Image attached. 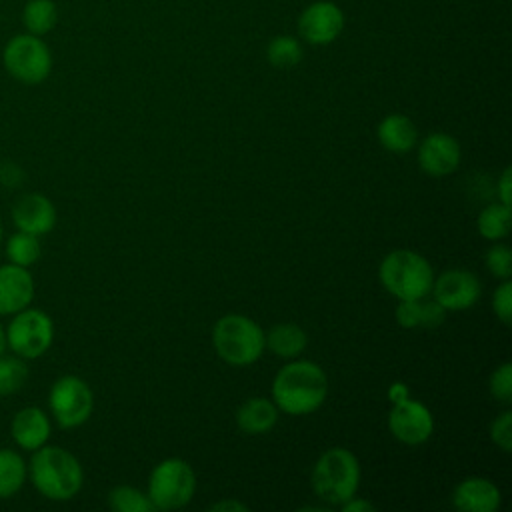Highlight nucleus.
Returning a JSON list of instances; mask_svg holds the SVG:
<instances>
[{
    "mask_svg": "<svg viewBox=\"0 0 512 512\" xmlns=\"http://www.w3.org/2000/svg\"><path fill=\"white\" fill-rule=\"evenodd\" d=\"M452 504L460 512H496L502 504V494L492 480L468 476L452 490Z\"/></svg>",
    "mask_w": 512,
    "mask_h": 512,
    "instance_id": "nucleus-17",
    "label": "nucleus"
},
{
    "mask_svg": "<svg viewBox=\"0 0 512 512\" xmlns=\"http://www.w3.org/2000/svg\"><path fill=\"white\" fill-rule=\"evenodd\" d=\"M446 318V310L432 298L426 300L422 298V320H420V328H436L444 322Z\"/></svg>",
    "mask_w": 512,
    "mask_h": 512,
    "instance_id": "nucleus-33",
    "label": "nucleus"
},
{
    "mask_svg": "<svg viewBox=\"0 0 512 512\" xmlns=\"http://www.w3.org/2000/svg\"><path fill=\"white\" fill-rule=\"evenodd\" d=\"M52 64V50L42 36L20 32L8 38L2 48V66L6 74L24 86H38L48 80Z\"/></svg>",
    "mask_w": 512,
    "mask_h": 512,
    "instance_id": "nucleus-6",
    "label": "nucleus"
},
{
    "mask_svg": "<svg viewBox=\"0 0 512 512\" xmlns=\"http://www.w3.org/2000/svg\"><path fill=\"white\" fill-rule=\"evenodd\" d=\"M28 380L26 360L16 354H0V396H12L24 388Z\"/></svg>",
    "mask_w": 512,
    "mask_h": 512,
    "instance_id": "nucleus-25",
    "label": "nucleus"
},
{
    "mask_svg": "<svg viewBox=\"0 0 512 512\" xmlns=\"http://www.w3.org/2000/svg\"><path fill=\"white\" fill-rule=\"evenodd\" d=\"M376 138L380 146L394 154H406L418 144L416 124L404 114H388L380 120L376 128Z\"/></svg>",
    "mask_w": 512,
    "mask_h": 512,
    "instance_id": "nucleus-19",
    "label": "nucleus"
},
{
    "mask_svg": "<svg viewBox=\"0 0 512 512\" xmlns=\"http://www.w3.org/2000/svg\"><path fill=\"white\" fill-rule=\"evenodd\" d=\"M396 322L402 328H420L422 320V298L420 300H398V306L394 310Z\"/></svg>",
    "mask_w": 512,
    "mask_h": 512,
    "instance_id": "nucleus-32",
    "label": "nucleus"
},
{
    "mask_svg": "<svg viewBox=\"0 0 512 512\" xmlns=\"http://www.w3.org/2000/svg\"><path fill=\"white\" fill-rule=\"evenodd\" d=\"M510 226H512L510 206H506L498 200L488 204L486 208H482V212L476 218L478 234L490 242L506 238L510 234Z\"/></svg>",
    "mask_w": 512,
    "mask_h": 512,
    "instance_id": "nucleus-23",
    "label": "nucleus"
},
{
    "mask_svg": "<svg viewBox=\"0 0 512 512\" xmlns=\"http://www.w3.org/2000/svg\"><path fill=\"white\" fill-rule=\"evenodd\" d=\"M344 512H374L376 506L366 500V498H358V496H352L350 500H346L342 506H340Z\"/></svg>",
    "mask_w": 512,
    "mask_h": 512,
    "instance_id": "nucleus-35",
    "label": "nucleus"
},
{
    "mask_svg": "<svg viewBox=\"0 0 512 512\" xmlns=\"http://www.w3.org/2000/svg\"><path fill=\"white\" fill-rule=\"evenodd\" d=\"M266 332L262 326L244 314H224L212 328V344L226 364L250 366L266 350Z\"/></svg>",
    "mask_w": 512,
    "mask_h": 512,
    "instance_id": "nucleus-5",
    "label": "nucleus"
},
{
    "mask_svg": "<svg viewBox=\"0 0 512 512\" xmlns=\"http://www.w3.org/2000/svg\"><path fill=\"white\" fill-rule=\"evenodd\" d=\"M266 58L276 68H292L302 60V46L292 36H276L266 48Z\"/></svg>",
    "mask_w": 512,
    "mask_h": 512,
    "instance_id": "nucleus-27",
    "label": "nucleus"
},
{
    "mask_svg": "<svg viewBox=\"0 0 512 512\" xmlns=\"http://www.w3.org/2000/svg\"><path fill=\"white\" fill-rule=\"evenodd\" d=\"M388 430L396 440L408 446L424 444L434 432V416L420 400L406 398L392 404L388 412Z\"/></svg>",
    "mask_w": 512,
    "mask_h": 512,
    "instance_id": "nucleus-11",
    "label": "nucleus"
},
{
    "mask_svg": "<svg viewBox=\"0 0 512 512\" xmlns=\"http://www.w3.org/2000/svg\"><path fill=\"white\" fill-rule=\"evenodd\" d=\"M10 218L16 230H22L34 236H44L54 230L58 212L54 202L48 196L40 192H28L16 198L10 210Z\"/></svg>",
    "mask_w": 512,
    "mask_h": 512,
    "instance_id": "nucleus-13",
    "label": "nucleus"
},
{
    "mask_svg": "<svg viewBox=\"0 0 512 512\" xmlns=\"http://www.w3.org/2000/svg\"><path fill=\"white\" fill-rule=\"evenodd\" d=\"M486 268L492 276L500 280H510L512 276V250L506 244H494L486 252Z\"/></svg>",
    "mask_w": 512,
    "mask_h": 512,
    "instance_id": "nucleus-29",
    "label": "nucleus"
},
{
    "mask_svg": "<svg viewBox=\"0 0 512 512\" xmlns=\"http://www.w3.org/2000/svg\"><path fill=\"white\" fill-rule=\"evenodd\" d=\"M196 492V474L182 458H164L148 478V498L154 510H176L186 506Z\"/></svg>",
    "mask_w": 512,
    "mask_h": 512,
    "instance_id": "nucleus-7",
    "label": "nucleus"
},
{
    "mask_svg": "<svg viewBox=\"0 0 512 512\" xmlns=\"http://www.w3.org/2000/svg\"><path fill=\"white\" fill-rule=\"evenodd\" d=\"M36 284L28 268L16 264L0 266V316H12L32 306Z\"/></svg>",
    "mask_w": 512,
    "mask_h": 512,
    "instance_id": "nucleus-15",
    "label": "nucleus"
},
{
    "mask_svg": "<svg viewBox=\"0 0 512 512\" xmlns=\"http://www.w3.org/2000/svg\"><path fill=\"white\" fill-rule=\"evenodd\" d=\"M488 390L490 396L502 404L512 402V364L502 362L496 366L488 378Z\"/></svg>",
    "mask_w": 512,
    "mask_h": 512,
    "instance_id": "nucleus-28",
    "label": "nucleus"
},
{
    "mask_svg": "<svg viewBox=\"0 0 512 512\" xmlns=\"http://www.w3.org/2000/svg\"><path fill=\"white\" fill-rule=\"evenodd\" d=\"M328 394V376L312 360H288L272 380V402L288 416L316 412Z\"/></svg>",
    "mask_w": 512,
    "mask_h": 512,
    "instance_id": "nucleus-1",
    "label": "nucleus"
},
{
    "mask_svg": "<svg viewBox=\"0 0 512 512\" xmlns=\"http://www.w3.org/2000/svg\"><path fill=\"white\" fill-rule=\"evenodd\" d=\"M108 506L116 512H152L154 510L146 492L126 484H120L110 490Z\"/></svg>",
    "mask_w": 512,
    "mask_h": 512,
    "instance_id": "nucleus-26",
    "label": "nucleus"
},
{
    "mask_svg": "<svg viewBox=\"0 0 512 512\" xmlns=\"http://www.w3.org/2000/svg\"><path fill=\"white\" fill-rule=\"evenodd\" d=\"M52 434V418L40 406H24L10 420L12 442L24 450L34 452L48 444Z\"/></svg>",
    "mask_w": 512,
    "mask_h": 512,
    "instance_id": "nucleus-16",
    "label": "nucleus"
},
{
    "mask_svg": "<svg viewBox=\"0 0 512 512\" xmlns=\"http://www.w3.org/2000/svg\"><path fill=\"white\" fill-rule=\"evenodd\" d=\"M4 254H6V262L16 264V266H24L30 268L34 266L40 256H42V244H40V236L16 230L14 234L8 236L6 244H4Z\"/></svg>",
    "mask_w": 512,
    "mask_h": 512,
    "instance_id": "nucleus-24",
    "label": "nucleus"
},
{
    "mask_svg": "<svg viewBox=\"0 0 512 512\" xmlns=\"http://www.w3.org/2000/svg\"><path fill=\"white\" fill-rule=\"evenodd\" d=\"M460 142L446 132H432L418 144V166L434 178L452 174L460 166Z\"/></svg>",
    "mask_w": 512,
    "mask_h": 512,
    "instance_id": "nucleus-14",
    "label": "nucleus"
},
{
    "mask_svg": "<svg viewBox=\"0 0 512 512\" xmlns=\"http://www.w3.org/2000/svg\"><path fill=\"white\" fill-rule=\"evenodd\" d=\"M264 336H266V348L284 360L298 358L308 346V336L304 328L294 322H280L272 326Z\"/></svg>",
    "mask_w": 512,
    "mask_h": 512,
    "instance_id": "nucleus-20",
    "label": "nucleus"
},
{
    "mask_svg": "<svg viewBox=\"0 0 512 512\" xmlns=\"http://www.w3.org/2000/svg\"><path fill=\"white\" fill-rule=\"evenodd\" d=\"M54 320L48 312L28 306L10 316L6 324V348L28 360L44 356L54 342Z\"/></svg>",
    "mask_w": 512,
    "mask_h": 512,
    "instance_id": "nucleus-8",
    "label": "nucleus"
},
{
    "mask_svg": "<svg viewBox=\"0 0 512 512\" xmlns=\"http://www.w3.org/2000/svg\"><path fill=\"white\" fill-rule=\"evenodd\" d=\"M20 18L24 32L44 38L58 22V6L54 0H26Z\"/></svg>",
    "mask_w": 512,
    "mask_h": 512,
    "instance_id": "nucleus-22",
    "label": "nucleus"
},
{
    "mask_svg": "<svg viewBox=\"0 0 512 512\" xmlns=\"http://www.w3.org/2000/svg\"><path fill=\"white\" fill-rule=\"evenodd\" d=\"M430 294L446 312H460L472 308L478 302L482 284L474 272L464 268H450L440 276H434Z\"/></svg>",
    "mask_w": 512,
    "mask_h": 512,
    "instance_id": "nucleus-10",
    "label": "nucleus"
},
{
    "mask_svg": "<svg viewBox=\"0 0 512 512\" xmlns=\"http://www.w3.org/2000/svg\"><path fill=\"white\" fill-rule=\"evenodd\" d=\"M378 278L386 292L398 300H420L432 290L434 270L416 250L398 248L388 252L378 266Z\"/></svg>",
    "mask_w": 512,
    "mask_h": 512,
    "instance_id": "nucleus-3",
    "label": "nucleus"
},
{
    "mask_svg": "<svg viewBox=\"0 0 512 512\" xmlns=\"http://www.w3.org/2000/svg\"><path fill=\"white\" fill-rule=\"evenodd\" d=\"M28 480L46 500L68 502L84 486V468L70 450L44 444L28 460Z\"/></svg>",
    "mask_w": 512,
    "mask_h": 512,
    "instance_id": "nucleus-2",
    "label": "nucleus"
},
{
    "mask_svg": "<svg viewBox=\"0 0 512 512\" xmlns=\"http://www.w3.org/2000/svg\"><path fill=\"white\" fill-rule=\"evenodd\" d=\"M0 164H2V156H0Z\"/></svg>",
    "mask_w": 512,
    "mask_h": 512,
    "instance_id": "nucleus-40",
    "label": "nucleus"
},
{
    "mask_svg": "<svg viewBox=\"0 0 512 512\" xmlns=\"http://www.w3.org/2000/svg\"><path fill=\"white\" fill-rule=\"evenodd\" d=\"M344 28L342 10L328 0H320L304 8L298 18V32L308 44L324 46L334 42Z\"/></svg>",
    "mask_w": 512,
    "mask_h": 512,
    "instance_id": "nucleus-12",
    "label": "nucleus"
},
{
    "mask_svg": "<svg viewBox=\"0 0 512 512\" xmlns=\"http://www.w3.org/2000/svg\"><path fill=\"white\" fill-rule=\"evenodd\" d=\"M28 480V462L14 448H0V500L14 498Z\"/></svg>",
    "mask_w": 512,
    "mask_h": 512,
    "instance_id": "nucleus-21",
    "label": "nucleus"
},
{
    "mask_svg": "<svg viewBox=\"0 0 512 512\" xmlns=\"http://www.w3.org/2000/svg\"><path fill=\"white\" fill-rule=\"evenodd\" d=\"M210 510H218V512H228V510H232V512H240V510H248V506L246 504H242L240 500H234V498H228V500H220V502H214V504H210Z\"/></svg>",
    "mask_w": 512,
    "mask_h": 512,
    "instance_id": "nucleus-37",
    "label": "nucleus"
},
{
    "mask_svg": "<svg viewBox=\"0 0 512 512\" xmlns=\"http://www.w3.org/2000/svg\"><path fill=\"white\" fill-rule=\"evenodd\" d=\"M4 242V224H2V220H0V244Z\"/></svg>",
    "mask_w": 512,
    "mask_h": 512,
    "instance_id": "nucleus-39",
    "label": "nucleus"
},
{
    "mask_svg": "<svg viewBox=\"0 0 512 512\" xmlns=\"http://www.w3.org/2000/svg\"><path fill=\"white\" fill-rule=\"evenodd\" d=\"M496 194H498V202L510 206L512 204V168L506 166L496 182Z\"/></svg>",
    "mask_w": 512,
    "mask_h": 512,
    "instance_id": "nucleus-34",
    "label": "nucleus"
},
{
    "mask_svg": "<svg viewBox=\"0 0 512 512\" xmlns=\"http://www.w3.org/2000/svg\"><path fill=\"white\" fill-rule=\"evenodd\" d=\"M280 410L270 398L256 396L244 400L236 410V426L250 436H260L270 432L278 422Z\"/></svg>",
    "mask_w": 512,
    "mask_h": 512,
    "instance_id": "nucleus-18",
    "label": "nucleus"
},
{
    "mask_svg": "<svg viewBox=\"0 0 512 512\" xmlns=\"http://www.w3.org/2000/svg\"><path fill=\"white\" fill-rule=\"evenodd\" d=\"M490 440L500 450L510 452L512 450V412L504 410L498 414L490 424Z\"/></svg>",
    "mask_w": 512,
    "mask_h": 512,
    "instance_id": "nucleus-30",
    "label": "nucleus"
},
{
    "mask_svg": "<svg viewBox=\"0 0 512 512\" xmlns=\"http://www.w3.org/2000/svg\"><path fill=\"white\" fill-rule=\"evenodd\" d=\"M50 418L64 430L78 428L88 422L94 410V394L88 382L76 374L56 378L48 390Z\"/></svg>",
    "mask_w": 512,
    "mask_h": 512,
    "instance_id": "nucleus-9",
    "label": "nucleus"
},
{
    "mask_svg": "<svg viewBox=\"0 0 512 512\" xmlns=\"http://www.w3.org/2000/svg\"><path fill=\"white\" fill-rule=\"evenodd\" d=\"M386 394H388V400L392 404H396V402H402V400L410 398V388L404 382H392Z\"/></svg>",
    "mask_w": 512,
    "mask_h": 512,
    "instance_id": "nucleus-36",
    "label": "nucleus"
},
{
    "mask_svg": "<svg viewBox=\"0 0 512 512\" xmlns=\"http://www.w3.org/2000/svg\"><path fill=\"white\" fill-rule=\"evenodd\" d=\"M492 310L502 324H510L512 318V282L502 280L492 294Z\"/></svg>",
    "mask_w": 512,
    "mask_h": 512,
    "instance_id": "nucleus-31",
    "label": "nucleus"
},
{
    "mask_svg": "<svg viewBox=\"0 0 512 512\" xmlns=\"http://www.w3.org/2000/svg\"><path fill=\"white\" fill-rule=\"evenodd\" d=\"M6 350V326L0 322V354H4Z\"/></svg>",
    "mask_w": 512,
    "mask_h": 512,
    "instance_id": "nucleus-38",
    "label": "nucleus"
},
{
    "mask_svg": "<svg viewBox=\"0 0 512 512\" xmlns=\"http://www.w3.org/2000/svg\"><path fill=\"white\" fill-rule=\"evenodd\" d=\"M312 490L314 494L330 504L342 506L346 500L356 496L360 486V464L358 458L342 446L324 450L312 468Z\"/></svg>",
    "mask_w": 512,
    "mask_h": 512,
    "instance_id": "nucleus-4",
    "label": "nucleus"
}]
</instances>
